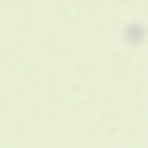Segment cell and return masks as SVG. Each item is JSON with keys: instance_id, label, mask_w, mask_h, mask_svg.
I'll return each mask as SVG.
<instances>
[{"instance_id": "obj_1", "label": "cell", "mask_w": 148, "mask_h": 148, "mask_svg": "<svg viewBox=\"0 0 148 148\" xmlns=\"http://www.w3.org/2000/svg\"><path fill=\"white\" fill-rule=\"evenodd\" d=\"M124 33L126 39L130 43H134L141 41L145 35L143 27L140 25L136 23L128 26L126 29Z\"/></svg>"}]
</instances>
